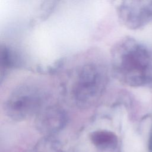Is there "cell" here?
Returning a JSON list of instances; mask_svg holds the SVG:
<instances>
[{
    "instance_id": "obj_3",
    "label": "cell",
    "mask_w": 152,
    "mask_h": 152,
    "mask_svg": "<svg viewBox=\"0 0 152 152\" xmlns=\"http://www.w3.org/2000/svg\"><path fill=\"white\" fill-rule=\"evenodd\" d=\"M48 100L46 90L33 81H26L15 86L7 97L4 110L7 116L15 121H23L37 115L45 107Z\"/></svg>"
},
{
    "instance_id": "obj_6",
    "label": "cell",
    "mask_w": 152,
    "mask_h": 152,
    "mask_svg": "<svg viewBox=\"0 0 152 152\" xmlns=\"http://www.w3.org/2000/svg\"><path fill=\"white\" fill-rule=\"evenodd\" d=\"M92 143L100 150L114 149L118 142L117 135L113 132L107 130H97L90 135Z\"/></svg>"
},
{
    "instance_id": "obj_2",
    "label": "cell",
    "mask_w": 152,
    "mask_h": 152,
    "mask_svg": "<svg viewBox=\"0 0 152 152\" xmlns=\"http://www.w3.org/2000/svg\"><path fill=\"white\" fill-rule=\"evenodd\" d=\"M108 82L106 66L98 61L82 64L76 72L71 87L75 104L80 109H88L100 99Z\"/></svg>"
},
{
    "instance_id": "obj_5",
    "label": "cell",
    "mask_w": 152,
    "mask_h": 152,
    "mask_svg": "<svg viewBox=\"0 0 152 152\" xmlns=\"http://www.w3.org/2000/svg\"><path fill=\"white\" fill-rule=\"evenodd\" d=\"M66 119V114L62 109L55 106H46L36 115V125L43 132H53L61 129Z\"/></svg>"
},
{
    "instance_id": "obj_4",
    "label": "cell",
    "mask_w": 152,
    "mask_h": 152,
    "mask_svg": "<svg viewBox=\"0 0 152 152\" xmlns=\"http://www.w3.org/2000/svg\"><path fill=\"white\" fill-rule=\"evenodd\" d=\"M117 13L126 27L140 29L152 21V0L124 1L118 5Z\"/></svg>"
},
{
    "instance_id": "obj_7",
    "label": "cell",
    "mask_w": 152,
    "mask_h": 152,
    "mask_svg": "<svg viewBox=\"0 0 152 152\" xmlns=\"http://www.w3.org/2000/svg\"><path fill=\"white\" fill-rule=\"evenodd\" d=\"M18 56L11 48L4 46L1 48V75L4 72L15 67L18 64Z\"/></svg>"
},
{
    "instance_id": "obj_1",
    "label": "cell",
    "mask_w": 152,
    "mask_h": 152,
    "mask_svg": "<svg viewBox=\"0 0 152 152\" xmlns=\"http://www.w3.org/2000/svg\"><path fill=\"white\" fill-rule=\"evenodd\" d=\"M113 74L122 83L138 87L152 84V53L131 37L116 42L111 50Z\"/></svg>"
}]
</instances>
